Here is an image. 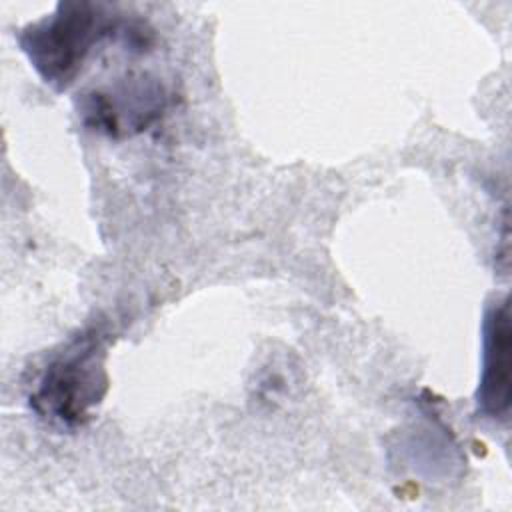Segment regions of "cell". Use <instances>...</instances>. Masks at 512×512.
I'll use <instances>...</instances> for the list:
<instances>
[{
  "mask_svg": "<svg viewBox=\"0 0 512 512\" xmlns=\"http://www.w3.org/2000/svg\"><path fill=\"white\" fill-rule=\"evenodd\" d=\"M120 26V18L102 4L60 2L52 14L24 26L18 44L48 86L66 90L94 46L118 34Z\"/></svg>",
  "mask_w": 512,
  "mask_h": 512,
  "instance_id": "1",
  "label": "cell"
},
{
  "mask_svg": "<svg viewBox=\"0 0 512 512\" xmlns=\"http://www.w3.org/2000/svg\"><path fill=\"white\" fill-rule=\"evenodd\" d=\"M104 340L98 330L76 336L44 370L32 408L60 426H82L108 388Z\"/></svg>",
  "mask_w": 512,
  "mask_h": 512,
  "instance_id": "2",
  "label": "cell"
},
{
  "mask_svg": "<svg viewBox=\"0 0 512 512\" xmlns=\"http://www.w3.org/2000/svg\"><path fill=\"white\" fill-rule=\"evenodd\" d=\"M168 104L160 80L150 76H126L112 86L84 94L80 114L88 128L112 138L132 136L158 120Z\"/></svg>",
  "mask_w": 512,
  "mask_h": 512,
  "instance_id": "3",
  "label": "cell"
},
{
  "mask_svg": "<svg viewBox=\"0 0 512 512\" xmlns=\"http://www.w3.org/2000/svg\"><path fill=\"white\" fill-rule=\"evenodd\" d=\"M482 376L476 390L478 412L490 420H502L510 410L512 394V326L510 300L496 298L484 314Z\"/></svg>",
  "mask_w": 512,
  "mask_h": 512,
  "instance_id": "4",
  "label": "cell"
}]
</instances>
